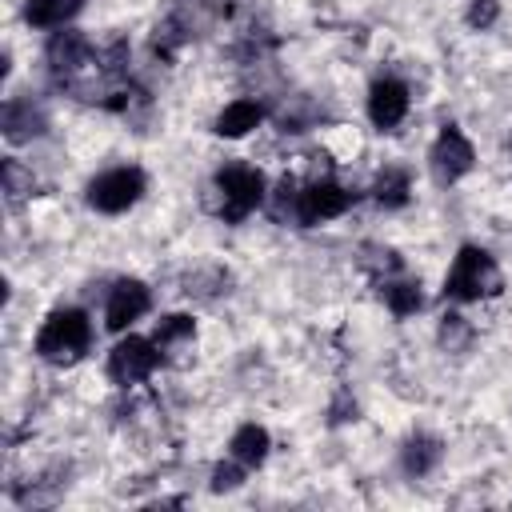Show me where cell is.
<instances>
[{"mask_svg": "<svg viewBox=\"0 0 512 512\" xmlns=\"http://www.w3.org/2000/svg\"><path fill=\"white\" fill-rule=\"evenodd\" d=\"M264 120H268L264 100H256V96H236V100H228V104L216 112L212 132L224 136V140H244V136H252Z\"/></svg>", "mask_w": 512, "mask_h": 512, "instance_id": "cell-12", "label": "cell"}, {"mask_svg": "<svg viewBox=\"0 0 512 512\" xmlns=\"http://www.w3.org/2000/svg\"><path fill=\"white\" fill-rule=\"evenodd\" d=\"M444 464V440L432 432H412L400 444V472L408 480H424Z\"/></svg>", "mask_w": 512, "mask_h": 512, "instance_id": "cell-13", "label": "cell"}, {"mask_svg": "<svg viewBox=\"0 0 512 512\" xmlns=\"http://www.w3.org/2000/svg\"><path fill=\"white\" fill-rule=\"evenodd\" d=\"M500 288H504V272H500L496 256L480 244H460L444 272L440 296L448 304H480V300L500 296Z\"/></svg>", "mask_w": 512, "mask_h": 512, "instance_id": "cell-4", "label": "cell"}, {"mask_svg": "<svg viewBox=\"0 0 512 512\" xmlns=\"http://www.w3.org/2000/svg\"><path fill=\"white\" fill-rule=\"evenodd\" d=\"M244 480H248V468L236 464L232 456H224V460L212 468V492H236Z\"/></svg>", "mask_w": 512, "mask_h": 512, "instance_id": "cell-20", "label": "cell"}, {"mask_svg": "<svg viewBox=\"0 0 512 512\" xmlns=\"http://www.w3.org/2000/svg\"><path fill=\"white\" fill-rule=\"evenodd\" d=\"M472 336V328H468V320L464 316H456V312H448L444 320H440V344L444 348H464V340Z\"/></svg>", "mask_w": 512, "mask_h": 512, "instance_id": "cell-22", "label": "cell"}, {"mask_svg": "<svg viewBox=\"0 0 512 512\" xmlns=\"http://www.w3.org/2000/svg\"><path fill=\"white\" fill-rule=\"evenodd\" d=\"M152 312V288L140 276H120L112 280L108 296H104V328L124 336L132 332V324H140Z\"/></svg>", "mask_w": 512, "mask_h": 512, "instance_id": "cell-9", "label": "cell"}, {"mask_svg": "<svg viewBox=\"0 0 512 512\" xmlns=\"http://www.w3.org/2000/svg\"><path fill=\"white\" fill-rule=\"evenodd\" d=\"M92 340H96L92 316L84 308H76V304H64V308H52L40 320L32 352L52 368H76L92 352Z\"/></svg>", "mask_w": 512, "mask_h": 512, "instance_id": "cell-2", "label": "cell"}, {"mask_svg": "<svg viewBox=\"0 0 512 512\" xmlns=\"http://www.w3.org/2000/svg\"><path fill=\"white\" fill-rule=\"evenodd\" d=\"M476 168V144L468 140V132L452 120L440 124L436 140L428 144V176L440 184V188H452L460 184L468 172Z\"/></svg>", "mask_w": 512, "mask_h": 512, "instance_id": "cell-7", "label": "cell"}, {"mask_svg": "<svg viewBox=\"0 0 512 512\" xmlns=\"http://www.w3.org/2000/svg\"><path fill=\"white\" fill-rule=\"evenodd\" d=\"M160 364H164V356H160V348H156L152 336L124 332V336L112 344L108 360H104V376H108L116 388H136V384L152 380Z\"/></svg>", "mask_w": 512, "mask_h": 512, "instance_id": "cell-6", "label": "cell"}, {"mask_svg": "<svg viewBox=\"0 0 512 512\" xmlns=\"http://www.w3.org/2000/svg\"><path fill=\"white\" fill-rule=\"evenodd\" d=\"M0 184H4V200H8V208H20V204L32 200V192H36V176H32V168L20 164L16 156H4V164H0Z\"/></svg>", "mask_w": 512, "mask_h": 512, "instance_id": "cell-18", "label": "cell"}, {"mask_svg": "<svg viewBox=\"0 0 512 512\" xmlns=\"http://www.w3.org/2000/svg\"><path fill=\"white\" fill-rule=\"evenodd\" d=\"M364 256H360V268L380 284V280H388V276H396V272H404V260L388 248V244H364L360 248Z\"/></svg>", "mask_w": 512, "mask_h": 512, "instance_id": "cell-19", "label": "cell"}, {"mask_svg": "<svg viewBox=\"0 0 512 512\" xmlns=\"http://www.w3.org/2000/svg\"><path fill=\"white\" fill-rule=\"evenodd\" d=\"M268 176L256 164H220L208 180V208L224 224H244L268 204Z\"/></svg>", "mask_w": 512, "mask_h": 512, "instance_id": "cell-3", "label": "cell"}, {"mask_svg": "<svg viewBox=\"0 0 512 512\" xmlns=\"http://www.w3.org/2000/svg\"><path fill=\"white\" fill-rule=\"evenodd\" d=\"M368 196H372L376 208H384V212L408 208V200H412V168H408V164H384V168L376 172Z\"/></svg>", "mask_w": 512, "mask_h": 512, "instance_id": "cell-14", "label": "cell"}, {"mask_svg": "<svg viewBox=\"0 0 512 512\" xmlns=\"http://www.w3.org/2000/svg\"><path fill=\"white\" fill-rule=\"evenodd\" d=\"M360 200L356 188L340 184L336 176H316L308 184H296V180H280L272 192H268V212L276 224H296V228H320L328 220H340L344 212H352Z\"/></svg>", "mask_w": 512, "mask_h": 512, "instance_id": "cell-1", "label": "cell"}, {"mask_svg": "<svg viewBox=\"0 0 512 512\" xmlns=\"http://www.w3.org/2000/svg\"><path fill=\"white\" fill-rule=\"evenodd\" d=\"M376 288H380L384 308H388L396 320H408V316H416V312L424 308V284H420L416 276H408V272H396V276L380 280Z\"/></svg>", "mask_w": 512, "mask_h": 512, "instance_id": "cell-15", "label": "cell"}, {"mask_svg": "<svg viewBox=\"0 0 512 512\" xmlns=\"http://www.w3.org/2000/svg\"><path fill=\"white\" fill-rule=\"evenodd\" d=\"M152 340L164 356V364H184L196 348V316L188 312H164L156 324H152Z\"/></svg>", "mask_w": 512, "mask_h": 512, "instance_id": "cell-11", "label": "cell"}, {"mask_svg": "<svg viewBox=\"0 0 512 512\" xmlns=\"http://www.w3.org/2000/svg\"><path fill=\"white\" fill-rule=\"evenodd\" d=\"M364 112H368V124H372L376 132H396V128L408 120V112H412V88H408L400 76L384 72V76H376V80L368 84Z\"/></svg>", "mask_w": 512, "mask_h": 512, "instance_id": "cell-8", "label": "cell"}, {"mask_svg": "<svg viewBox=\"0 0 512 512\" xmlns=\"http://www.w3.org/2000/svg\"><path fill=\"white\" fill-rule=\"evenodd\" d=\"M268 452H272L268 428L256 424V420H248V424H240V428L228 436V452H224V456H232L236 464H244L248 472H256V468L268 460Z\"/></svg>", "mask_w": 512, "mask_h": 512, "instance_id": "cell-16", "label": "cell"}, {"mask_svg": "<svg viewBox=\"0 0 512 512\" xmlns=\"http://www.w3.org/2000/svg\"><path fill=\"white\" fill-rule=\"evenodd\" d=\"M148 196V172L140 164H112L100 168L84 184V204L100 216H124Z\"/></svg>", "mask_w": 512, "mask_h": 512, "instance_id": "cell-5", "label": "cell"}, {"mask_svg": "<svg viewBox=\"0 0 512 512\" xmlns=\"http://www.w3.org/2000/svg\"><path fill=\"white\" fill-rule=\"evenodd\" d=\"M80 12H84V0H24V24L36 32L72 28Z\"/></svg>", "mask_w": 512, "mask_h": 512, "instance_id": "cell-17", "label": "cell"}, {"mask_svg": "<svg viewBox=\"0 0 512 512\" xmlns=\"http://www.w3.org/2000/svg\"><path fill=\"white\" fill-rule=\"evenodd\" d=\"M496 20H500V0H468L464 24H468L472 32H488Z\"/></svg>", "mask_w": 512, "mask_h": 512, "instance_id": "cell-21", "label": "cell"}, {"mask_svg": "<svg viewBox=\"0 0 512 512\" xmlns=\"http://www.w3.org/2000/svg\"><path fill=\"white\" fill-rule=\"evenodd\" d=\"M0 132L8 144H32L48 132V112L32 96H8L0 108Z\"/></svg>", "mask_w": 512, "mask_h": 512, "instance_id": "cell-10", "label": "cell"}]
</instances>
